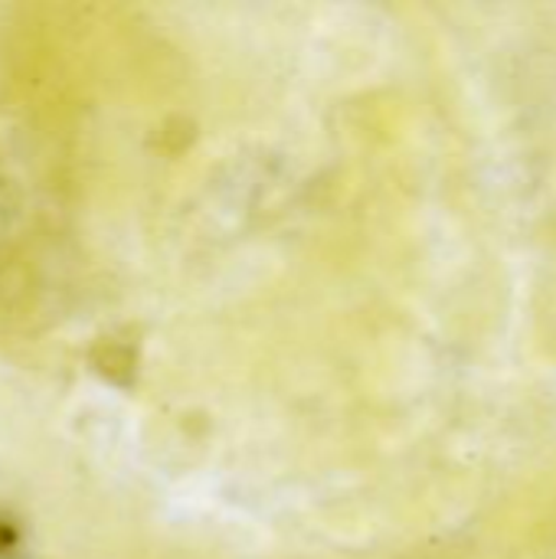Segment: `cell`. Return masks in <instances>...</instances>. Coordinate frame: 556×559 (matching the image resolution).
Masks as SVG:
<instances>
[{
    "label": "cell",
    "mask_w": 556,
    "mask_h": 559,
    "mask_svg": "<svg viewBox=\"0 0 556 559\" xmlns=\"http://www.w3.org/2000/svg\"><path fill=\"white\" fill-rule=\"evenodd\" d=\"M13 544H16V534H13V527L0 518V554H7Z\"/></svg>",
    "instance_id": "cell-1"
}]
</instances>
